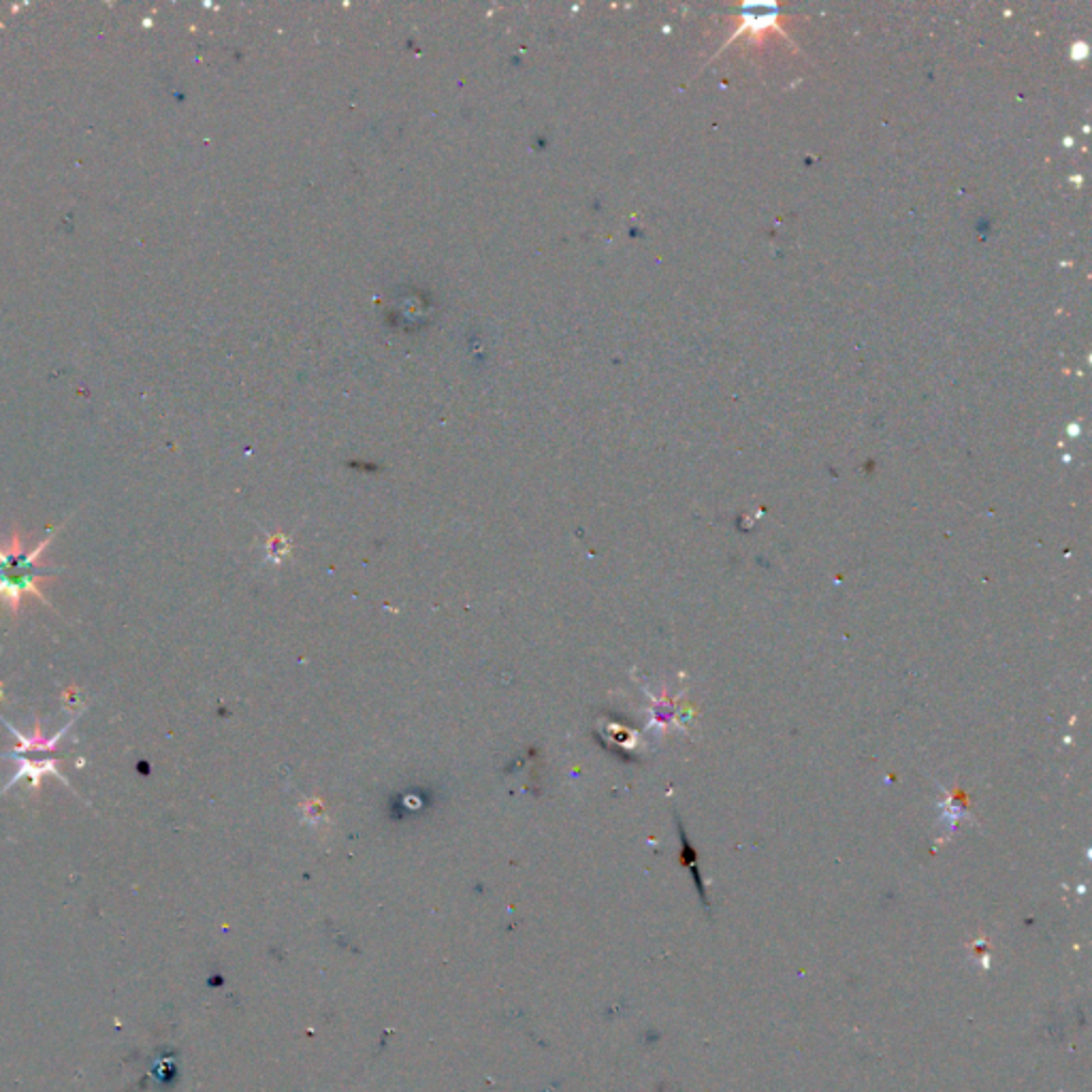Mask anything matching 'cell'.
<instances>
[{"mask_svg": "<svg viewBox=\"0 0 1092 1092\" xmlns=\"http://www.w3.org/2000/svg\"><path fill=\"white\" fill-rule=\"evenodd\" d=\"M15 762H19V769H17L15 777H13V779H11V781H9V784L0 790V796H2L6 790H11L17 781H21V779H28V781H30V790L38 792V788H41V779H43L45 775H53V777H58L64 786H68V781H66V779L60 775V771H58V762H60V758H45V760H34V762H32V760H23V758H19V760H15Z\"/></svg>", "mask_w": 1092, "mask_h": 1092, "instance_id": "cell-3", "label": "cell"}, {"mask_svg": "<svg viewBox=\"0 0 1092 1092\" xmlns=\"http://www.w3.org/2000/svg\"><path fill=\"white\" fill-rule=\"evenodd\" d=\"M0 722L9 728V732H11V734L15 737V741L19 743L13 751H6V754H2V756H4V758H17V756H21V754H32V751H34V754H51V751L58 747V741H60V739H62V737L70 730V726L77 722V717H73V719H70V722H68V724H66V726H64V728H62V730H60L53 739H43V734H41V724H38V722L34 724V737H30V739H26L23 734H19V732L15 730V726H11V724H9L2 715H0Z\"/></svg>", "mask_w": 1092, "mask_h": 1092, "instance_id": "cell-2", "label": "cell"}, {"mask_svg": "<svg viewBox=\"0 0 1092 1092\" xmlns=\"http://www.w3.org/2000/svg\"><path fill=\"white\" fill-rule=\"evenodd\" d=\"M62 529V525H58L56 529H51L47 534V538L43 542H38L30 553H23L21 551V538H19V532L13 529V536H11V544L9 549H0V598H4L9 602V608L11 613L17 617L19 613V604H21V598L26 594L38 598L47 608H53L47 598L43 596L41 591V583L51 579V574H56L58 570H51V568H38L36 561L43 557L45 549L51 544V540L56 538V534Z\"/></svg>", "mask_w": 1092, "mask_h": 1092, "instance_id": "cell-1", "label": "cell"}]
</instances>
